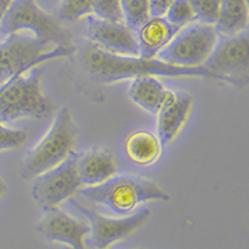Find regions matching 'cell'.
I'll use <instances>...</instances> for the list:
<instances>
[{"label":"cell","mask_w":249,"mask_h":249,"mask_svg":"<svg viewBox=\"0 0 249 249\" xmlns=\"http://www.w3.org/2000/svg\"><path fill=\"white\" fill-rule=\"evenodd\" d=\"M82 65L91 79L104 85H111L124 80H133L140 76L214 79L204 66L181 68L166 64L159 59L110 54L93 45L88 46L82 53Z\"/></svg>","instance_id":"obj_1"},{"label":"cell","mask_w":249,"mask_h":249,"mask_svg":"<svg viewBox=\"0 0 249 249\" xmlns=\"http://www.w3.org/2000/svg\"><path fill=\"white\" fill-rule=\"evenodd\" d=\"M77 193L117 217L131 214L146 202L170 199V195L157 183L132 175H115L97 186L82 187Z\"/></svg>","instance_id":"obj_2"},{"label":"cell","mask_w":249,"mask_h":249,"mask_svg":"<svg viewBox=\"0 0 249 249\" xmlns=\"http://www.w3.org/2000/svg\"><path fill=\"white\" fill-rule=\"evenodd\" d=\"M40 68H33L0 86V122L10 124L25 119H44L51 102L43 93Z\"/></svg>","instance_id":"obj_3"},{"label":"cell","mask_w":249,"mask_h":249,"mask_svg":"<svg viewBox=\"0 0 249 249\" xmlns=\"http://www.w3.org/2000/svg\"><path fill=\"white\" fill-rule=\"evenodd\" d=\"M76 48L43 43L28 33H14L0 40V86L44 62L71 56Z\"/></svg>","instance_id":"obj_4"},{"label":"cell","mask_w":249,"mask_h":249,"mask_svg":"<svg viewBox=\"0 0 249 249\" xmlns=\"http://www.w3.org/2000/svg\"><path fill=\"white\" fill-rule=\"evenodd\" d=\"M76 133L71 112L68 107H62L45 136L26 153L20 171L21 177L33 179L65 161L72 153Z\"/></svg>","instance_id":"obj_5"},{"label":"cell","mask_w":249,"mask_h":249,"mask_svg":"<svg viewBox=\"0 0 249 249\" xmlns=\"http://www.w3.org/2000/svg\"><path fill=\"white\" fill-rule=\"evenodd\" d=\"M1 35L30 33L43 43L75 48L72 36L53 15L40 9L35 0H13L8 12L0 20Z\"/></svg>","instance_id":"obj_6"},{"label":"cell","mask_w":249,"mask_h":249,"mask_svg":"<svg viewBox=\"0 0 249 249\" xmlns=\"http://www.w3.org/2000/svg\"><path fill=\"white\" fill-rule=\"evenodd\" d=\"M218 39L214 25L190 23L176 33L156 59L181 68H199L212 54Z\"/></svg>","instance_id":"obj_7"},{"label":"cell","mask_w":249,"mask_h":249,"mask_svg":"<svg viewBox=\"0 0 249 249\" xmlns=\"http://www.w3.org/2000/svg\"><path fill=\"white\" fill-rule=\"evenodd\" d=\"M203 66L215 80L235 88H246L249 82L248 34L219 36L217 45Z\"/></svg>","instance_id":"obj_8"},{"label":"cell","mask_w":249,"mask_h":249,"mask_svg":"<svg viewBox=\"0 0 249 249\" xmlns=\"http://www.w3.org/2000/svg\"><path fill=\"white\" fill-rule=\"evenodd\" d=\"M70 202L88 218L90 224V234L88 238L91 249H108L117 242L124 241L140 230L151 217V210L148 208H139L124 217H108L75 199L70 198Z\"/></svg>","instance_id":"obj_9"},{"label":"cell","mask_w":249,"mask_h":249,"mask_svg":"<svg viewBox=\"0 0 249 249\" xmlns=\"http://www.w3.org/2000/svg\"><path fill=\"white\" fill-rule=\"evenodd\" d=\"M77 153H71L51 170L33 178L31 196L44 211L60 206L81 188L77 173Z\"/></svg>","instance_id":"obj_10"},{"label":"cell","mask_w":249,"mask_h":249,"mask_svg":"<svg viewBox=\"0 0 249 249\" xmlns=\"http://www.w3.org/2000/svg\"><path fill=\"white\" fill-rule=\"evenodd\" d=\"M86 34L91 45L100 50L124 56H140L135 31L124 21L89 18Z\"/></svg>","instance_id":"obj_11"},{"label":"cell","mask_w":249,"mask_h":249,"mask_svg":"<svg viewBox=\"0 0 249 249\" xmlns=\"http://www.w3.org/2000/svg\"><path fill=\"white\" fill-rule=\"evenodd\" d=\"M37 223V232L50 242L65 244L70 249H88L86 239L90 234V224L71 217L60 208L44 211Z\"/></svg>","instance_id":"obj_12"},{"label":"cell","mask_w":249,"mask_h":249,"mask_svg":"<svg viewBox=\"0 0 249 249\" xmlns=\"http://www.w3.org/2000/svg\"><path fill=\"white\" fill-rule=\"evenodd\" d=\"M193 99L190 93L168 90L157 112V137L162 144H170L179 135L190 117Z\"/></svg>","instance_id":"obj_13"},{"label":"cell","mask_w":249,"mask_h":249,"mask_svg":"<svg viewBox=\"0 0 249 249\" xmlns=\"http://www.w3.org/2000/svg\"><path fill=\"white\" fill-rule=\"evenodd\" d=\"M179 29V26L171 24L164 17H150L135 31L140 57L156 59Z\"/></svg>","instance_id":"obj_14"},{"label":"cell","mask_w":249,"mask_h":249,"mask_svg":"<svg viewBox=\"0 0 249 249\" xmlns=\"http://www.w3.org/2000/svg\"><path fill=\"white\" fill-rule=\"evenodd\" d=\"M77 173L82 186L92 187L101 184L116 173V162L107 150L86 151L77 155Z\"/></svg>","instance_id":"obj_15"},{"label":"cell","mask_w":249,"mask_h":249,"mask_svg":"<svg viewBox=\"0 0 249 249\" xmlns=\"http://www.w3.org/2000/svg\"><path fill=\"white\" fill-rule=\"evenodd\" d=\"M161 141L147 130H136L124 140V150L133 163L150 166L161 156Z\"/></svg>","instance_id":"obj_16"},{"label":"cell","mask_w":249,"mask_h":249,"mask_svg":"<svg viewBox=\"0 0 249 249\" xmlns=\"http://www.w3.org/2000/svg\"><path fill=\"white\" fill-rule=\"evenodd\" d=\"M168 89L156 76H140L131 81L128 95L137 106L150 113H157L167 96Z\"/></svg>","instance_id":"obj_17"},{"label":"cell","mask_w":249,"mask_h":249,"mask_svg":"<svg viewBox=\"0 0 249 249\" xmlns=\"http://www.w3.org/2000/svg\"><path fill=\"white\" fill-rule=\"evenodd\" d=\"M248 28L247 0H222L219 15L214 29L219 36H235L243 34Z\"/></svg>","instance_id":"obj_18"},{"label":"cell","mask_w":249,"mask_h":249,"mask_svg":"<svg viewBox=\"0 0 249 249\" xmlns=\"http://www.w3.org/2000/svg\"><path fill=\"white\" fill-rule=\"evenodd\" d=\"M124 21L136 31L150 19V0H120Z\"/></svg>","instance_id":"obj_19"},{"label":"cell","mask_w":249,"mask_h":249,"mask_svg":"<svg viewBox=\"0 0 249 249\" xmlns=\"http://www.w3.org/2000/svg\"><path fill=\"white\" fill-rule=\"evenodd\" d=\"M163 17L171 24L179 26V28L187 25V24L193 23L196 20L195 12H193L192 4H191L190 0H175L168 6L167 12Z\"/></svg>","instance_id":"obj_20"},{"label":"cell","mask_w":249,"mask_h":249,"mask_svg":"<svg viewBox=\"0 0 249 249\" xmlns=\"http://www.w3.org/2000/svg\"><path fill=\"white\" fill-rule=\"evenodd\" d=\"M92 14L91 0H62L59 8V18L66 21H74Z\"/></svg>","instance_id":"obj_21"},{"label":"cell","mask_w":249,"mask_h":249,"mask_svg":"<svg viewBox=\"0 0 249 249\" xmlns=\"http://www.w3.org/2000/svg\"><path fill=\"white\" fill-rule=\"evenodd\" d=\"M196 20L202 24L214 25L219 15L222 0H190Z\"/></svg>","instance_id":"obj_22"},{"label":"cell","mask_w":249,"mask_h":249,"mask_svg":"<svg viewBox=\"0 0 249 249\" xmlns=\"http://www.w3.org/2000/svg\"><path fill=\"white\" fill-rule=\"evenodd\" d=\"M92 14L99 19L124 21L120 0H91Z\"/></svg>","instance_id":"obj_23"},{"label":"cell","mask_w":249,"mask_h":249,"mask_svg":"<svg viewBox=\"0 0 249 249\" xmlns=\"http://www.w3.org/2000/svg\"><path fill=\"white\" fill-rule=\"evenodd\" d=\"M28 140V132L20 128L8 127L0 122V152L1 151L17 150L21 147Z\"/></svg>","instance_id":"obj_24"},{"label":"cell","mask_w":249,"mask_h":249,"mask_svg":"<svg viewBox=\"0 0 249 249\" xmlns=\"http://www.w3.org/2000/svg\"><path fill=\"white\" fill-rule=\"evenodd\" d=\"M175 0H150L151 17H163Z\"/></svg>","instance_id":"obj_25"},{"label":"cell","mask_w":249,"mask_h":249,"mask_svg":"<svg viewBox=\"0 0 249 249\" xmlns=\"http://www.w3.org/2000/svg\"><path fill=\"white\" fill-rule=\"evenodd\" d=\"M13 0H0V20L3 19L5 13L8 12V9L12 5Z\"/></svg>","instance_id":"obj_26"},{"label":"cell","mask_w":249,"mask_h":249,"mask_svg":"<svg viewBox=\"0 0 249 249\" xmlns=\"http://www.w3.org/2000/svg\"><path fill=\"white\" fill-rule=\"evenodd\" d=\"M6 192V183L1 177H0V198L3 197L4 193Z\"/></svg>","instance_id":"obj_27"},{"label":"cell","mask_w":249,"mask_h":249,"mask_svg":"<svg viewBox=\"0 0 249 249\" xmlns=\"http://www.w3.org/2000/svg\"><path fill=\"white\" fill-rule=\"evenodd\" d=\"M1 37H3V35H1V29H0V40H1Z\"/></svg>","instance_id":"obj_28"},{"label":"cell","mask_w":249,"mask_h":249,"mask_svg":"<svg viewBox=\"0 0 249 249\" xmlns=\"http://www.w3.org/2000/svg\"><path fill=\"white\" fill-rule=\"evenodd\" d=\"M139 249H142V248H139Z\"/></svg>","instance_id":"obj_29"}]
</instances>
